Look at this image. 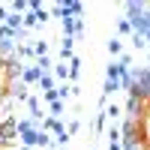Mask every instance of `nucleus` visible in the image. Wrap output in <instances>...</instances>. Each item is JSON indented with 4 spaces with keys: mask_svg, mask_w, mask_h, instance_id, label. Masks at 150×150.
Segmentation results:
<instances>
[{
    "mask_svg": "<svg viewBox=\"0 0 150 150\" xmlns=\"http://www.w3.org/2000/svg\"><path fill=\"white\" fill-rule=\"evenodd\" d=\"M39 87H42V93H48V90H54V78H51V75H39Z\"/></svg>",
    "mask_w": 150,
    "mask_h": 150,
    "instance_id": "nucleus-1",
    "label": "nucleus"
},
{
    "mask_svg": "<svg viewBox=\"0 0 150 150\" xmlns=\"http://www.w3.org/2000/svg\"><path fill=\"white\" fill-rule=\"evenodd\" d=\"M132 45H135V48L141 51V48H147V39H144L141 33H132Z\"/></svg>",
    "mask_w": 150,
    "mask_h": 150,
    "instance_id": "nucleus-2",
    "label": "nucleus"
},
{
    "mask_svg": "<svg viewBox=\"0 0 150 150\" xmlns=\"http://www.w3.org/2000/svg\"><path fill=\"white\" fill-rule=\"evenodd\" d=\"M60 54H63V57H72V39H69V36L63 39V45H60Z\"/></svg>",
    "mask_w": 150,
    "mask_h": 150,
    "instance_id": "nucleus-3",
    "label": "nucleus"
},
{
    "mask_svg": "<svg viewBox=\"0 0 150 150\" xmlns=\"http://www.w3.org/2000/svg\"><path fill=\"white\" fill-rule=\"evenodd\" d=\"M120 48H123V45H120L117 39H111V45H108V51H111V54H120Z\"/></svg>",
    "mask_w": 150,
    "mask_h": 150,
    "instance_id": "nucleus-4",
    "label": "nucleus"
},
{
    "mask_svg": "<svg viewBox=\"0 0 150 150\" xmlns=\"http://www.w3.org/2000/svg\"><path fill=\"white\" fill-rule=\"evenodd\" d=\"M120 114V105H108V111H105V117H117Z\"/></svg>",
    "mask_w": 150,
    "mask_h": 150,
    "instance_id": "nucleus-5",
    "label": "nucleus"
},
{
    "mask_svg": "<svg viewBox=\"0 0 150 150\" xmlns=\"http://www.w3.org/2000/svg\"><path fill=\"white\" fill-rule=\"evenodd\" d=\"M66 72H69V69H66L63 63H60V66H54V75H57V78H66Z\"/></svg>",
    "mask_w": 150,
    "mask_h": 150,
    "instance_id": "nucleus-6",
    "label": "nucleus"
},
{
    "mask_svg": "<svg viewBox=\"0 0 150 150\" xmlns=\"http://www.w3.org/2000/svg\"><path fill=\"white\" fill-rule=\"evenodd\" d=\"M0 21H6V9L3 6H0Z\"/></svg>",
    "mask_w": 150,
    "mask_h": 150,
    "instance_id": "nucleus-7",
    "label": "nucleus"
},
{
    "mask_svg": "<svg viewBox=\"0 0 150 150\" xmlns=\"http://www.w3.org/2000/svg\"><path fill=\"white\" fill-rule=\"evenodd\" d=\"M147 57H150V51H147Z\"/></svg>",
    "mask_w": 150,
    "mask_h": 150,
    "instance_id": "nucleus-8",
    "label": "nucleus"
}]
</instances>
